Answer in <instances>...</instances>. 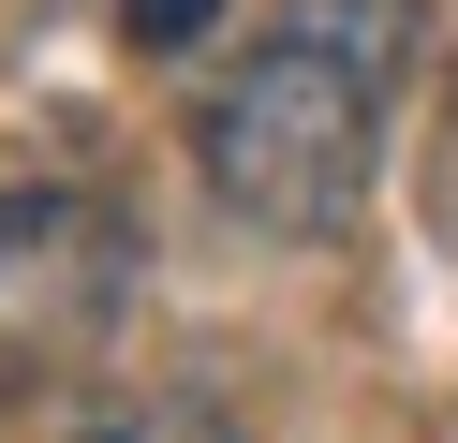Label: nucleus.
Returning <instances> with one entry per match:
<instances>
[{
	"label": "nucleus",
	"mask_w": 458,
	"mask_h": 443,
	"mask_svg": "<svg viewBox=\"0 0 458 443\" xmlns=\"http://www.w3.org/2000/svg\"><path fill=\"white\" fill-rule=\"evenodd\" d=\"M119 222L74 192H0V384H45L104 340L119 311Z\"/></svg>",
	"instance_id": "obj_2"
},
{
	"label": "nucleus",
	"mask_w": 458,
	"mask_h": 443,
	"mask_svg": "<svg viewBox=\"0 0 458 443\" xmlns=\"http://www.w3.org/2000/svg\"><path fill=\"white\" fill-rule=\"evenodd\" d=\"M119 30H133L148 59H178V45H208V30H222V0H119Z\"/></svg>",
	"instance_id": "obj_4"
},
{
	"label": "nucleus",
	"mask_w": 458,
	"mask_h": 443,
	"mask_svg": "<svg viewBox=\"0 0 458 443\" xmlns=\"http://www.w3.org/2000/svg\"><path fill=\"white\" fill-rule=\"evenodd\" d=\"M74 443H237V429H222L208 399H133V413H89Z\"/></svg>",
	"instance_id": "obj_3"
},
{
	"label": "nucleus",
	"mask_w": 458,
	"mask_h": 443,
	"mask_svg": "<svg viewBox=\"0 0 458 443\" xmlns=\"http://www.w3.org/2000/svg\"><path fill=\"white\" fill-rule=\"evenodd\" d=\"M399 89H414V0H281L267 45L222 59L208 118H192V163H208L222 222L340 236L369 207Z\"/></svg>",
	"instance_id": "obj_1"
}]
</instances>
